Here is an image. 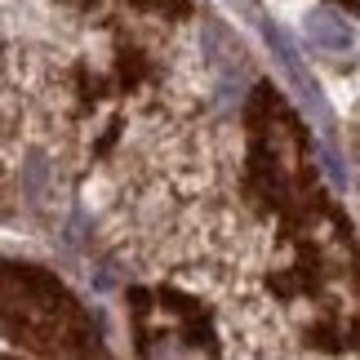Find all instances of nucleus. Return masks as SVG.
I'll return each instance as SVG.
<instances>
[{
    "instance_id": "f257e3e1",
    "label": "nucleus",
    "mask_w": 360,
    "mask_h": 360,
    "mask_svg": "<svg viewBox=\"0 0 360 360\" xmlns=\"http://www.w3.org/2000/svg\"><path fill=\"white\" fill-rule=\"evenodd\" d=\"M258 27H262V40L271 45V53H276V63H281V72H285V80L294 85V98H298V107L307 112L316 124H321V138H325V151H334V112H329V103H325V94H321V85H316V76L302 67V53H298V45L289 40V32L285 27H276V22H267V18H258Z\"/></svg>"
},
{
    "instance_id": "f03ea898",
    "label": "nucleus",
    "mask_w": 360,
    "mask_h": 360,
    "mask_svg": "<svg viewBox=\"0 0 360 360\" xmlns=\"http://www.w3.org/2000/svg\"><path fill=\"white\" fill-rule=\"evenodd\" d=\"M302 32H307V40L321 53H347L356 45L352 27L338 18L334 9H307V18H302Z\"/></svg>"
}]
</instances>
